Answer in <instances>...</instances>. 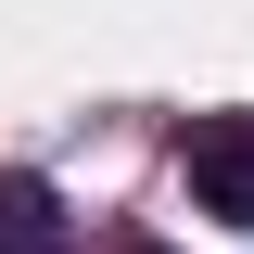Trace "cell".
<instances>
[{
	"instance_id": "1",
	"label": "cell",
	"mask_w": 254,
	"mask_h": 254,
	"mask_svg": "<svg viewBox=\"0 0 254 254\" xmlns=\"http://www.w3.org/2000/svg\"><path fill=\"white\" fill-rule=\"evenodd\" d=\"M190 203L254 229V115H203L190 127Z\"/></svg>"
},
{
	"instance_id": "2",
	"label": "cell",
	"mask_w": 254,
	"mask_h": 254,
	"mask_svg": "<svg viewBox=\"0 0 254 254\" xmlns=\"http://www.w3.org/2000/svg\"><path fill=\"white\" fill-rule=\"evenodd\" d=\"M76 229H64V190L26 178V165H0V254H64Z\"/></svg>"
}]
</instances>
